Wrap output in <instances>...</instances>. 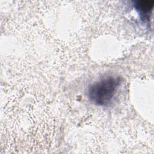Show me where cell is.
<instances>
[{
    "label": "cell",
    "instance_id": "obj_1",
    "mask_svg": "<svg viewBox=\"0 0 154 154\" xmlns=\"http://www.w3.org/2000/svg\"><path fill=\"white\" fill-rule=\"evenodd\" d=\"M120 77L108 76L90 84L87 90V96L93 103L99 106L109 105L120 85Z\"/></svg>",
    "mask_w": 154,
    "mask_h": 154
},
{
    "label": "cell",
    "instance_id": "obj_2",
    "mask_svg": "<svg viewBox=\"0 0 154 154\" xmlns=\"http://www.w3.org/2000/svg\"><path fill=\"white\" fill-rule=\"evenodd\" d=\"M154 5L153 0L137 1L134 4V7L140 14L141 18L146 19L149 17V14L152 10Z\"/></svg>",
    "mask_w": 154,
    "mask_h": 154
}]
</instances>
